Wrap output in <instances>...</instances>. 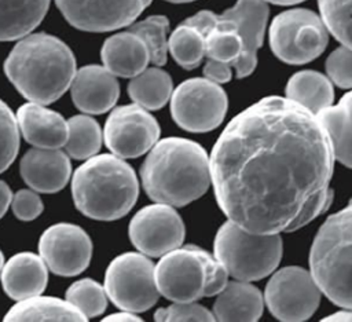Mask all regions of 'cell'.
Listing matches in <instances>:
<instances>
[{
  "label": "cell",
  "mask_w": 352,
  "mask_h": 322,
  "mask_svg": "<svg viewBox=\"0 0 352 322\" xmlns=\"http://www.w3.org/2000/svg\"><path fill=\"white\" fill-rule=\"evenodd\" d=\"M209 160L219 206L248 231H294L331 204L329 133L316 114L289 98L267 96L236 114Z\"/></svg>",
  "instance_id": "obj_1"
},
{
  "label": "cell",
  "mask_w": 352,
  "mask_h": 322,
  "mask_svg": "<svg viewBox=\"0 0 352 322\" xmlns=\"http://www.w3.org/2000/svg\"><path fill=\"white\" fill-rule=\"evenodd\" d=\"M148 198L184 206L204 195L212 182L210 160L194 140L170 136L158 140L140 167Z\"/></svg>",
  "instance_id": "obj_2"
},
{
  "label": "cell",
  "mask_w": 352,
  "mask_h": 322,
  "mask_svg": "<svg viewBox=\"0 0 352 322\" xmlns=\"http://www.w3.org/2000/svg\"><path fill=\"white\" fill-rule=\"evenodd\" d=\"M72 50L48 33L22 37L4 62V73L23 98L40 105L59 99L76 76Z\"/></svg>",
  "instance_id": "obj_3"
},
{
  "label": "cell",
  "mask_w": 352,
  "mask_h": 322,
  "mask_svg": "<svg viewBox=\"0 0 352 322\" xmlns=\"http://www.w3.org/2000/svg\"><path fill=\"white\" fill-rule=\"evenodd\" d=\"M76 208L95 220L111 222L125 216L139 195L135 171L116 154H99L80 165L72 179Z\"/></svg>",
  "instance_id": "obj_4"
},
{
  "label": "cell",
  "mask_w": 352,
  "mask_h": 322,
  "mask_svg": "<svg viewBox=\"0 0 352 322\" xmlns=\"http://www.w3.org/2000/svg\"><path fill=\"white\" fill-rule=\"evenodd\" d=\"M309 266L320 292L334 304L352 308V200L319 228Z\"/></svg>",
  "instance_id": "obj_5"
},
{
  "label": "cell",
  "mask_w": 352,
  "mask_h": 322,
  "mask_svg": "<svg viewBox=\"0 0 352 322\" xmlns=\"http://www.w3.org/2000/svg\"><path fill=\"white\" fill-rule=\"evenodd\" d=\"M224 266L197 245L176 248L161 256L155 264L158 290L175 303L197 301L219 294L227 285Z\"/></svg>",
  "instance_id": "obj_6"
},
{
  "label": "cell",
  "mask_w": 352,
  "mask_h": 322,
  "mask_svg": "<svg viewBox=\"0 0 352 322\" xmlns=\"http://www.w3.org/2000/svg\"><path fill=\"white\" fill-rule=\"evenodd\" d=\"M213 249L228 275L250 282L267 277L278 267L282 239L279 234L252 233L228 220L219 228Z\"/></svg>",
  "instance_id": "obj_7"
},
{
  "label": "cell",
  "mask_w": 352,
  "mask_h": 322,
  "mask_svg": "<svg viewBox=\"0 0 352 322\" xmlns=\"http://www.w3.org/2000/svg\"><path fill=\"white\" fill-rule=\"evenodd\" d=\"M329 30L314 11L293 8L278 14L270 26V45L276 58L302 65L318 58L326 48Z\"/></svg>",
  "instance_id": "obj_8"
},
{
  "label": "cell",
  "mask_w": 352,
  "mask_h": 322,
  "mask_svg": "<svg viewBox=\"0 0 352 322\" xmlns=\"http://www.w3.org/2000/svg\"><path fill=\"white\" fill-rule=\"evenodd\" d=\"M104 290L120 310L135 314L146 311L160 296L155 266L144 253H122L113 259L106 270Z\"/></svg>",
  "instance_id": "obj_9"
},
{
  "label": "cell",
  "mask_w": 352,
  "mask_h": 322,
  "mask_svg": "<svg viewBox=\"0 0 352 322\" xmlns=\"http://www.w3.org/2000/svg\"><path fill=\"white\" fill-rule=\"evenodd\" d=\"M227 106L224 89L206 77L183 81L170 96V114L175 122L188 132L217 128L224 120Z\"/></svg>",
  "instance_id": "obj_10"
},
{
  "label": "cell",
  "mask_w": 352,
  "mask_h": 322,
  "mask_svg": "<svg viewBox=\"0 0 352 322\" xmlns=\"http://www.w3.org/2000/svg\"><path fill=\"white\" fill-rule=\"evenodd\" d=\"M264 300L280 321H305L319 307L320 288L311 272L301 267H285L267 283Z\"/></svg>",
  "instance_id": "obj_11"
},
{
  "label": "cell",
  "mask_w": 352,
  "mask_h": 322,
  "mask_svg": "<svg viewBox=\"0 0 352 322\" xmlns=\"http://www.w3.org/2000/svg\"><path fill=\"white\" fill-rule=\"evenodd\" d=\"M157 120L140 105L118 106L109 114L103 139L107 149L121 158H136L151 150L160 139Z\"/></svg>",
  "instance_id": "obj_12"
},
{
  "label": "cell",
  "mask_w": 352,
  "mask_h": 322,
  "mask_svg": "<svg viewBox=\"0 0 352 322\" xmlns=\"http://www.w3.org/2000/svg\"><path fill=\"white\" fill-rule=\"evenodd\" d=\"M129 238L142 253L160 257L182 245L184 223L172 205H147L132 217Z\"/></svg>",
  "instance_id": "obj_13"
},
{
  "label": "cell",
  "mask_w": 352,
  "mask_h": 322,
  "mask_svg": "<svg viewBox=\"0 0 352 322\" xmlns=\"http://www.w3.org/2000/svg\"><path fill=\"white\" fill-rule=\"evenodd\" d=\"M38 252L54 274L74 277L88 267L92 241L80 226L56 223L41 234Z\"/></svg>",
  "instance_id": "obj_14"
},
{
  "label": "cell",
  "mask_w": 352,
  "mask_h": 322,
  "mask_svg": "<svg viewBox=\"0 0 352 322\" xmlns=\"http://www.w3.org/2000/svg\"><path fill=\"white\" fill-rule=\"evenodd\" d=\"M70 25L85 32H110L131 25L151 0H55Z\"/></svg>",
  "instance_id": "obj_15"
},
{
  "label": "cell",
  "mask_w": 352,
  "mask_h": 322,
  "mask_svg": "<svg viewBox=\"0 0 352 322\" xmlns=\"http://www.w3.org/2000/svg\"><path fill=\"white\" fill-rule=\"evenodd\" d=\"M268 6L264 0H236L234 7L217 15V22L238 33L242 40V55L234 65L236 77L249 76L257 65V51L263 44Z\"/></svg>",
  "instance_id": "obj_16"
},
{
  "label": "cell",
  "mask_w": 352,
  "mask_h": 322,
  "mask_svg": "<svg viewBox=\"0 0 352 322\" xmlns=\"http://www.w3.org/2000/svg\"><path fill=\"white\" fill-rule=\"evenodd\" d=\"M70 91L78 110L87 114H102L116 105L120 85L116 76L104 66L87 65L76 72Z\"/></svg>",
  "instance_id": "obj_17"
},
{
  "label": "cell",
  "mask_w": 352,
  "mask_h": 322,
  "mask_svg": "<svg viewBox=\"0 0 352 322\" xmlns=\"http://www.w3.org/2000/svg\"><path fill=\"white\" fill-rule=\"evenodd\" d=\"M21 175L25 183L38 193H56L70 179L72 165L69 154L59 149L34 147L21 160Z\"/></svg>",
  "instance_id": "obj_18"
},
{
  "label": "cell",
  "mask_w": 352,
  "mask_h": 322,
  "mask_svg": "<svg viewBox=\"0 0 352 322\" xmlns=\"http://www.w3.org/2000/svg\"><path fill=\"white\" fill-rule=\"evenodd\" d=\"M16 120L25 140L34 147L59 149L69 138L67 121L44 105L30 102L18 109Z\"/></svg>",
  "instance_id": "obj_19"
},
{
  "label": "cell",
  "mask_w": 352,
  "mask_h": 322,
  "mask_svg": "<svg viewBox=\"0 0 352 322\" xmlns=\"http://www.w3.org/2000/svg\"><path fill=\"white\" fill-rule=\"evenodd\" d=\"M4 292L14 300L41 294L48 281V267L41 256L21 252L8 259L1 271Z\"/></svg>",
  "instance_id": "obj_20"
},
{
  "label": "cell",
  "mask_w": 352,
  "mask_h": 322,
  "mask_svg": "<svg viewBox=\"0 0 352 322\" xmlns=\"http://www.w3.org/2000/svg\"><path fill=\"white\" fill-rule=\"evenodd\" d=\"M102 62L114 76L135 77L147 69L150 52L146 43L133 32H121L110 36L100 51Z\"/></svg>",
  "instance_id": "obj_21"
},
{
  "label": "cell",
  "mask_w": 352,
  "mask_h": 322,
  "mask_svg": "<svg viewBox=\"0 0 352 322\" xmlns=\"http://www.w3.org/2000/svg\"><path fill=\"white\" fill-rule=\"evenodd\" d=\"M261 292L249 281L227 282L219 293L213 315L217 321H257L263 314Z\"/></svg>",
  "instance_id": "obj_22"
},
{
  "label": "cell",
  "mask_w": 352,
  "mask_h": 322,
  "mask_svg": "<svg viewBox=\"0 0 352 322\" xmlns=\"http://www.w3.org/2000/svg\"><path fill=\"white\" fill-rule=\"evenodd\" d=\"M50 0H0V41L29 34L45 17Z\"/></svg>",
  "instance_id": "obj_23"
},
{
  "label": "cell",
  "mask_w": 352,
  "mask_h": 322,
  "mask_svg": "<svg viewBox=\"0 0 352 322\" xmlns=\"http://www.w3.org/2000/svg\"><path fill=\"white\" fill-rule=\"evenodd\" d=\"M316 116L329 133L336 160L352 168V91Z\"/></svg>",
  "instance_id": "obj_24"
},
{
  "label": "cell",
  "mask_w": 352,
  "mask_h": 322,
  "mask_svg": "<svg viewBox=\"0 0 352 322\" xmlns=\"http://www.w3.org/2000/svg\"><path fill=\"white\" fill-rule=\"evenodd\" d=\"M4 321H87V316L67 300L32 296L18 300L6 314Z\"/></svg>",
  "instance_id": "obj_25"
},
{
  "label": "cell",
  "mask_w": 352,
  "mask_h": 322,
  "mask_svg": "<svg viewBox=\"0 0 352 322\" xmlns=\"http://www.w3.org/2000/svg\"><path fill=\"white\" fill-rule=\"evenodd\" d=\"M286 98L319 114L331 106L334 91L330 80L315 70H301L290 77L286 85Z\"/></svg>",
  "instance_id": "obj_26"
},
{
  "label": "cell",
  "mask_w": 352,
  "mask_h": 322,
  "mask_svg": "<svg viewBox=\"0 0 352 322\" xmlns=\"http://www.w3.org/2000/svg\"><path fill=\"white\" fill-rule=\"evenodd\" d=\"M172 92V78L160 67L144 69L132 77L128 85L131 99L147 110L161 109L170 99Z\"/></svg>",
  "instance_id": "obj_27"
},
{
  "label": "cell",
  "mask_w": 352,
  "mask_h": 322,
  "mask_svg": "<svg viewBox=\"0 0 352 322\" xmlns=\"http://www.w3.org/2000/svg\"><path fill=\"white\" fill-rule=\"evenodd\" d=\"M69 138L65 144L66 153L74 160L94 157L102 146V131L96 120L87 114L73 116L67 120Z\"/></svg>",
  "instance_id": "obj_28"
},
{
  "label": "cell",
  "mask_w": 352,
  "mask_h": 322,
  "mask_svg": "<svg viewBox=\"0 0 352 322\" xmlns=\"http://www.w3.org/2000/svg\"><path fill=\"white\" fill-rule=\"evenodd\" d=\"M168 50L173 59L184 69H195L205 56V36L195 28L182 23L170 34Z\"/></svg>",
  "instance_id": "obj_29"
},
{
  "label": "cell",
  "mask_w": 352,
  "mask_h": 322,
  "mask_svg": "<svg viewBox=\"0 0 352 322\" xmlns=\"http://www.w3.org/2000/svg\"><path fill=\"white\" fill-rule=\"evenodd\" d=\"M169 22L164 15H151L140 22H136L129 28L131 32L136 33L147 45L150 52V61L162 66L166 62L168 56V33Z\"/></svg>",
  "instance_id": "obj_30"
},
{
  "label": "cell",
  "mask_w": 352,
  "mask_h": 322,
  "mask_svg": "<svg viewBox=\"0 0 352 322\" xmlns=\"http://www.w3.org/2000/svg\"><path fill=\"white\" fill-rule=\"evenodd\" d=\"M318 6L327 30L352 48V0H318Z\"/></svg>",
  "instance_id": "obj_31"
},
{
  "label": "cell",
  "mask_w": 352,
  "mask_h": 322,
  "mask_svg": "<svg viewBox=\"0 0 352 322\" xmlns=\"http://www.w3.org/2000/svg\"><path fill=\"white\" fill-rule=\"evenodd\" d=\"M66 300L77 307L87 319L100 315L107 307V293L104 288L91 278L73 282L66 292Z\"/></svg>",
  "instance_id": "obj_32"
},
{
  "label": "cell",
  "mask_w": 352,
  "mask_h": 322,
  "mask_svg": "<svg viewBox=\"0 0 352 322\" xmlns=\"http://www.w3.org/2000/svg\"><path fill=\"white\" fill-rule=\"evenodd\" d=\"M242 40L238 33L217 22L205 36V55L209 59L221 61L234 66L242 55Z\"/></svg>",
  "instance_id": "obj_33"
},
{
  "label": "cell",
  "mask_w": 352,
  "mask_h": 322,
  "mask_svg": "<svg viewBox=\"0 0 352 322\" xmlns=\"http://www.w3.org/2000/svg\"><path fill=\"white\" fill-rule=\"evenodd\" d=\"M19 149V125L12 110L0 99V173L15 160Z\"/></svg>",
  "instance_id": "obj_34"
},
{
  "label": "cell",
  "mask_w": 352,
  "mask_h": 322,
  "mask_svg": "<svg viewBox=\"0 0 352 322\" xmlns=\"http://www.w3.org/2000/svg\"><path fill=\"white\" fill-rule=\"evenodd\" d=\"M155 321H214L213 312L194 301L173 303L169 307L158 308L154 314Z\"/></svg>",
  "instance_id": "obj_35"
},
{
  "label": "cell",
  "mask_w": 352,
  "mask_h": 322,
  "mask_svg": "<svg viewBox=\"0 0 352 322\" xmlns=\"http://www.w3.org/2000/svg\"><path fill=\"white\" fill-rule=\"evenodd\" d=\"M326 72L330 80L341 88H352V48L340 47L326 61Z\"/></svg>",
  "instance_id": "obj_36"
},
{
  "label": "cell",
  "mask_w": 352,
  "mask_h": 322,
  "mask_svg": "<svg viewBox=\"0 0 352 322\" xmlns=\"http://www.w3.org/2000/svg\"><path fill=\"white\" fill-rule=\"evenodd\" d=\"M11 208L14 215L25 222H30L41 215L43 212V202L38 194L32 189H22L16 191V194L12 197Z\"/></svg>",
  "instance_id": "obj_37"
},
{
  "label": "cell",
  "mask_w": 352,
  "mask_h": 322,
  "mask_svg": "<svg viewBox=\"0 0 352 322\" xmlns=\"http://www.w3.org/2000/svg\"><path fill=\"white\" fill-rule=\"evenodd\" d=\"M204 76L217 84L228 83L232 77L231 65L221 62V61L208 58V62L204 66Z\"/></svg>",
  "instance_id": "obj_38"
},
{
  "label": "cell",
  "mask_w": 352,
  "mask_h": 322,
  "mask_svg": "<svg viewBox=\"0 0 352 322\" xmlns=\"http://www.w3.org/2000/svg\"><path fill=\"white\" fill-rule=\"evenodd\" d=\"M216 18H217V14L212 12V11H208V10H204V11H199L197 12L195 15L187 18L184 21V23L195 28L197 30H199L204 36H206L216 25Z\"/></svg>",
  "instance_id": "obj_39"
},
{
  "label": "cell",
  "mask_w": 352,
  "mask_h": 322,
  "mask_svg": "<svg viewBox=\"0 0 352 322\" xmlns=\"http://www.w3.org/2000/svg\"><path fill=\"white\" fill-rule=\"evenodd\" d=\"M11 201H12V194H11L8 184L6 182L0 180V219L7 212L8 206L11 205Z\"/></svg>",
  "instance_id": "obj_40"
},
{
  "label": "cell",
  "mask_w": 352,
  "mask_h": 322,
  "mask_svg": "<svg viewBox=\"0 0 352 322\" xmlns=\"http://www.w3.org/2000/svg\"><path fill=\"white\" fill-rule=\"evenodd\" d=\"M104 321H122V322H126V321H142V319L138 315H135V312L122 310L121 312H116V314H111V315L106 316Z\"/></svg>",
  "instance_id": "obj_41"
},
{
  "label": "cell",
  "mask_w": 352,
  "mask_h": 322,
  "mask_svg": "<svg viewBox=\"0 0 352 322\" xmlns=\"http://www.w3.org/2000/svg\"><path fill=\"white\" fill-rule=\"evenodd\" d=\"M324 319L326 321H352V308H346L344 311L334 312L333 315H329Z\"/></svg>",
  "instance_id": "obj_42"
},
{
  "label": "cell",
  "mask_w": 352,
  "mask_h": 322,
  "mask_svg": "<svg viewBox=\"0 0 352 322\" xmlns=\"http://www.w3.org/2000/svg\"><path fill=\"white\" fill-rule=\"evenodd\" d=\"M264 1H270L274 4H279V6H289V4H296V3H300L304 0H264Z\"/></svg>",
  "instance_id": "obj_43"
},
{
  "label": "cell",
  "mask_w": 352,
  "mask_h": 322,
  "mask_svg": "<svg viewBox=\"0 0 352 322\" xmlns=\"http://www.w3.org/2000/svg\"><path fill=\"white\" fill-rule=\"evenodd\" d=\"M3 267H4V257H3V253H1V250H0V277H1Z\"/></svg>",
  "instance_id": "obj_44"
},
{
  "label": "cell",
  "mask_w": 352,
  "mask_h": 322,
  "mask_svg": "<svg viewBox=\"0 0 352 322\" xmlns=\"http://www.w3.org/2000/svg\"><path fill=\"white\" fill-rule=\"evenodd\" d=\"M170 3H188V1H194V0H166Z\"/></svg>",
  "instance_id": "obj_45"
}]
</instances>
